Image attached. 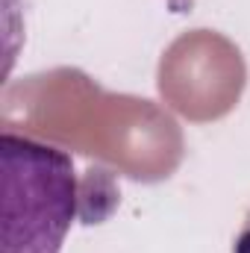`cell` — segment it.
I'll list each match as a JSON object with an SVG mask.
<instances>
[{"label":"cell","mask_w":250,"mask_h":253,"mask_svg":"<svg viewBox=\"0 0 250 253\" xmlns=\"http://www.w3.org/2000/svg\"><path fill=\"white\" fill-rule=\"evenodd\" d=\"M3 253H59L80 206L71 156L15 132L0 135Z\"/></svg>","instance_id":"6da1fadb"},{"label":"cell","mask_w":250,"mask_h":253,"mask_svg":"<svg viewBox=\"0 0 250 253\" xmlns=\"http://www.w3.org/2000/svg\"><path fill=\"white\" fill-rule=\"evenodd\" d=\"M233 253H250V212L239 230V236H236V242H233Z\"/></svg>","instance_id":"7a4b0ae2"}]
</instances>
